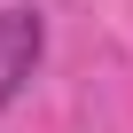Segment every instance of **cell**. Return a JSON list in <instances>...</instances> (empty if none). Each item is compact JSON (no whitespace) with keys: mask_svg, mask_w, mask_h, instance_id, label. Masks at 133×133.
<instances>
[{"mask_svg":"<svg viewBox=\"0 0 133 133\" xmlns=\"http://www.w3.org/2000/svg\"><path fill=\"white\" fill-rule=\"evenodd\" d=\"M39 47H47L39 8H0V110H8L24 94V78L39 71Z\"/></svg>","mask_w":133,"mask_h":133,"instance_id":"6da1fadb","label":"cell"}]
</instances>
